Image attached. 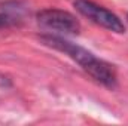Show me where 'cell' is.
<instances>
[{
  "label": "cell",
  "mask_w": 128,
  "mask_h": 126,
  "mask_svg": "<svg viewBox=\"0 0 128 126\" xmlns=\"http://www.w3.org/2000/svg\"><path fill=\"white\" fill-rule=\"evenodd\" d=\"M74 7L78 12H80L84 16H86L88 19H91L92 22H96L98 25L110 30L115 33H125V25L124 22L110 10H107L106 7L97 4L91 0H76L74 1Z\"/></svg>",
  "instance_id": "6da1fadb"
},
{
  "label": "cell",
  "mask_w": 128,
  "mask_h": 126,
  "mask_svg": "<svg viewBox=\"0 0 128 126\" xmlns=\"http://www.w3.org/2000/svg\"><path fill=\"white\" fill-rule=\"evenodd\" d=\"M37 21L43 27L60 33L78 34L80 30V24L74 15H72L67 10L55 9V7H48L37 12Z\"/></svg>",
  "instance_id": "7a4b0ae2"
},
{
  "label": "cell",
  "mask_w": 128,
  "mask_h": 126,
  "mask_svg": "<svg viewBox=\"0 0 128 126\" xmlns=\"http://www.w3.org/2000/svg\"><path fill=\"white\" fill-rule=\"evenodd\" d=\"M40 39H42V42H43L45 45H48V46H51V48L60 51V52H64L66 55H68L73 61H76L84 70H85L90 64L94 63V60L97 58L92 52H90V51H86L85 48L78 46V45H74V43L66 40L63 37H57V36H42Z\"/></svg>",
  "instance_id": "3957f363"
},
{
  "label": "cell",
  "mask_w": 128,
  "mask_h": 126,
  "mask_svg": "<svg viewBox=\"0 0 128 126\" xmlns=\"http://www.w3.org/2000/svg\"><path fill=\"white\" fill-rule=\"evenodd\" d=\"M85 71H86L92 79H96L98 83L104 85L106 88L113 89V88L116 86V74H115V70L112 68L110 64H107L106 61H103V60L96 58L94 63L90 64V65L85 68Z\"/></svg>",
  "instance_id": "277c9868"
},
{
  "label": "cell",
  "mask_w": 128,
  "mask_h": 126,
  "mask_svg": "<svg viewBox=\"0 0 128 126\" xmlns=\"http://www.w3.org/2000/svg\"><path fill=\"white\" fill-rule=\"evenodd\" d=\"M12 24H15V19H14L10 15H8V13H0V28L9 27V25H12Z\"/></svg>",
  "instance_id": "5b68a950"
}]
</instances>
